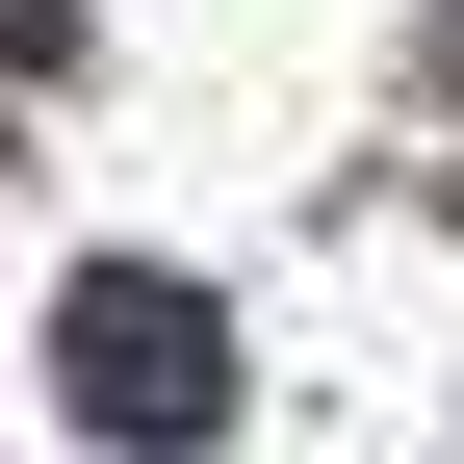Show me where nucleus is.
I'll return each mask as SVG.
<instances>
[{"instance_id": "f03ea898", "label": "nucleus", "mask_w": 464, "mask_h": 464, "mask_svg": "<svg viewBox=\"0 0 464 464\" xmlns=\"http://www.w3.org/2000/svg\"><path fill=\"white\" fill-rule=\"evenodd\" d=\"M52 52H78V0H0V78H52Z\"/></svg>"}, {"instance_id": "f257e3e1", "label": "nucleus", "mask_w": 464, "mask_h": 464, "mask_svg": "<svg viewBox=\"0 0 464 464\" xmlns=\"http://www.w3.org/2000/svg\"><path fill=\"white\" fill-rule=\"evenodd\" d=\"M52 387H78V413H130V439H181L207 387H232V335L181 310V284H78V335H52Z\"/></svg>"}]
</instances>
